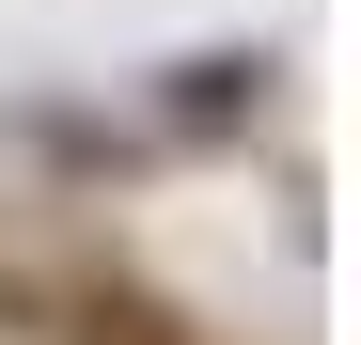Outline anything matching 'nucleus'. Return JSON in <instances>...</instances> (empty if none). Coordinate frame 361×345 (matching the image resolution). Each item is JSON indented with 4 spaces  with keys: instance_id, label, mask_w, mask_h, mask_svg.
<instances>
[{
    "instance_id": "1",
    "label": "nucleus",
    "mask_w": 361,
    "mask_h": 345,
    "mask_svg": "<svg viewBox=\"0 0 361 345\" xmlns=\"http://www.w3.org/2000/svg\"><path fill=\"white\" fill-rule=\"evenodd\" d=\"M94 345H173V330L157 314H94Z\"/></svg>"
}]
</instances>
